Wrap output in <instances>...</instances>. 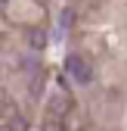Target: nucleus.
<instances>
[{"label": "nucleus", "mask_w": 127, "mask_h": 131, "mask_svg": "<svg viewBox=\"0 0 127 131\" xmlns=\"http://www.w3.org/2000/svg\"><path fill=\"white\" fill-rule=\"evenodd\" d=\"M9 131H28V122H25L22 116H12V119H9Z\"/></svg>", "instance_id": "5"}, {"label": "nucleus", "mask_w": 127, "mask_h": 131, "mask_svg": "<svg viewBox=\"0 0 127 131\" xmlns=\"http://www.w3.org/2000/svg\"><path fill=\"white\" fill-rule=\"evenodd\" d=\"M0 3H9V0H0Z\"/></svg>", "instance_id": "6"}, {"label": "nucleus", "mask_w": 127, "mask_h": 131, "mask_svg": "<svg viewBox=\"0 0 127 131\" xmlns=\"http://www.w3.org/2000/svg\"><path fill=\"white\" fill-rule=\"evenodd\" d=\"M65 72H68V78L74 81V84H81V88L93 84V66L81 53H68L65 56Z\"/></svg>", "instance_id": "1"}, {"label": "nucleus", "mask_w": 127, "mask_h": 131, "mask_svg": "<svg viewBox=\"0 0 127 131\" xmlns=\"http://www.w3.org/2000/svg\"><path fill=\"white\" fill-rule=\"evenodd\" d=\"M50 112H53V116H65V112H68V100L62 94H53L50 97Z\"/></svg>", "instance_id": "3"}, {"label": "nucleus", "mask_w": 127, "mask_h": 131, "mask_svg": "<svg viewBox=\"0 0 127 131\" xmlns=\"http://www.w3.org/2000/svg\"><path fill=\"white\" fill-rule=\"evenodd\" d=\"M71 19H74V9H71V6H65V9H62V13H59V28H62V31H65V28L71 25Z\"/></svg>", "instance_id": "4"}, {"label": "nucleus", "mask_w": 127, "mask_h": 131, "mask_svg": "<svg viewBox=\"0 0 127 131\" xmlns=\"http://www.w3.org/2000/svg\"><path fill=\"white\" fill-rule=\"evenodd\" d=\"M25 44H28L34 53H40L43 47L50 44V38H46V31H43V28H25Z\"/></svg>", "instance_id": "2"}]
</instances>
